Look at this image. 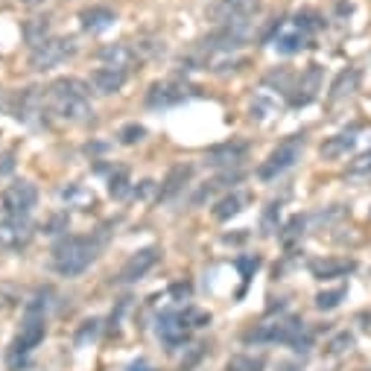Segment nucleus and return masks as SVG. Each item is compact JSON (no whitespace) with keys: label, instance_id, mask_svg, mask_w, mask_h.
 Masks as SVG:
<instances>
[{"label":"nucleus","instance_id":"5","mask_svg":"<svg viewBox=\"0 0 371 371\" xmlns=\"http://www.w3.org/2000/svg\"><path fill=\"white\" fill-rule=\"evenodd\" d=\"M193 96H199V88H193L182 80H167V82H155L146 91V106L149 108H170V106H182Z\"/></svg>","mask_w":371,"mask_h":371},{"label":"nucleus","instance_id":"39","mask_svg":"<svg viewBox=\"0 0 371 371\" xmlns=\"http://www.w3.org/2000/svg\"><path fill=\"white\" fill-rule=\"evenodd\" d=\"M371 170V149L368 152H363L357 161H351V167H348V172L351 175H360V172H368Z\"/></svg>","mask_w":371,"mask_h":371},{"label":"nucleus","instance_id":"34","mask_svg":"<svg viewBox=\"0 0 371 371\" xmlns=\"http://www.w3.org/2000/svg\"><path fill=\"white\" fill-rule=\"evenodd\" d=\"M144 134H146V129L141 126V123H129V126H123L120 129V144H138V141H144Z\"/></svg>","mask_w":371,"mask_h":371},{"label":"nucleus","instance_id":"31","mask_svg":"<svg viewBox=\"0 0 371 371\" xmlns=\"http://www.w3.org/2000/svg\"><path fill=\"white\" fill-rule=\"evenodd\" d=\"M322 27H325V21L316 12H298L296 15V30H301V32H316Z\"/></svg>","mask_w":371,"mask_h":371},{"label":"nucleus","instance_id":"22","mask_svg":"<svg viewBox=\"0 0 371 371\" xmlns=\"http://www.w3.org/2000/svg\"><path fill=\"white\" fill-rule=\"evenodd\" d=\"M190 175H193V167H190V164H179V167H172V170L167 172L164 184H161V199L167 202V199H172V196H175V193H182V187L190 182Z\"/></svg>","mask_w":371,"mask_h":371},{"label":"nucleus","instance_id":"28","mask_svg":"<svg viewBox=\"0 0 371 371\" xmlns=\"http://www.w3.org/2000/svg\"><path fill=\"white\" fill-rule=\"evenodd\" d=\"M345 296H348L345 287L325 289V292H319V296H316V307H319V310H337V307L345 301Z\"/></svg>","mask_w":371,"mask_h":371},{"label":"nucleus","instance_id":"14","mask_svg":"<svg viewBox=\"0 0 371 371\" xmlns=\"http://www.w3.org/2000/svg\"><path fill=\"white\" fill-rule=\"evenodd\" d=\"M310 275L319 278V281H334V278H345L357 269V260L351 258H319V260H310Z\"/></svg>","mask_w":371,"mask_h":371},{"label":"nucleus","instance_id":"11","mask_svg":"<svg viewBox=\"0 0 371 371\" xmlns=\"http://www.w3.org/2000/svg\"><path fill=\"white\" fill-rule=\"evenodd\" d=\"M319 88H322V65H310L301 76H298V85L292 88L296 94H289V106L292 108H301V106H310L319 96Z\"/></svg>","mask_w":371,"mask_h":371},{"label":"nucleus","instance_id":"16","mask_svg":"<svg viewBox=\"0 0 371 371\" xmlns=\"http://www.w3.org/2000/svg\"><path fill=\"white\" fill-rule=\"evenodd\" d=\"M249 152V144L246 141H225V144H217L205 152V161L210 167H231V164H240Z\"/></svg>","mask_w":371,"mask_h":371},{"label":"nucleus","instance_id":"10","mask_svg":"<svg viewBox=\"0 0 371 371\" xmlns=\"http://www.w3.org/2000/svg\"><path fill=\"white\" fill-rule=\"evenodd\" d=\"M32 240V225L27 222V217H6L0 220V249L18 251Z\"/></svg>","mask_w":371,"mask_h":371},{"label":"nucleus","instance_id":"24","mask_svg":"<svg viewBox=\"0 0 371 371\" xmlns=\"http://www.w3.org/2000/svg\"><path fill=\"white\" fill-rule=\"evenodd\" d=\"M354 146H357L354 132H342V134H334V138H327L322 144V155L325 158H342V155H348Z\"/></svg>","mask_w":371,"mask_h":371},{"label":"nucleus","instance_id":"3","mask_svg":"<svg viewBox=\"0 0 371 371\" xmlns=\"http://www.w3.org/2000/svg\"><path fill=\"white\" fill-rule=\"evenodd\" d=\"M249 342H272V345H289L292 351H310L313 345V337L301 319H278V322H269L260 325L258 330H251L246 337Z\"/></svg>","mask_w":371,"mask_h":371},{"label":"nucleus","instance_id":"8","mask_svg":"<svg viewBox=\"0 0 371 371\" xmlns=\"http://www.w3.org/2000/svg\"><path fill=\"white\" fill-rule=\"evenodd\" d=\"M0 202H4L6 217H30V210L38 202V190H35L32 182H15L4 190Z\"/></svg>","mask_w":371,"mask_h":371},{"label":"nucleus","instance_id":"13","mask_svg":"<svg viewBox=\"0 0 371 371\" xmlns=\"http://www.w3.org/2000/svg\"><path fill=\"white\" fill-rule=\"evenodd\" d=\"M155 263H158V249H155V246H146V249H141V251H134V255H132V258L123 263V269H120V281H123V284L141 281Z\"/></svg>","mask_w":371,"mask_h":371},{"label":"nucleus","instance_id":"4","mask_svg":"<svg viewBox=\"0 0 371 371\" xmlns=\"http://www.w3.org/2000/svg\"><path fill=\"white\" fill-rule=\"evenodd\" d=\"M301 152H304V134H289L284 144H278L275 149L269 152V158L258 167V175L263 182L278 179L281 172H287L289 167H296V161L301 158Z\"/></svg>","mask_w":371,"mask_h":371},{"label":"nucleus","instance_id":"17","mask_svg":"<svg viewBox=\"0 0 371 371\" xmlns=\"http://www.w3.org/2000/svg\"><path fill=\"white\" fill-rule=\"evenodd\" d=\"M44 111V94H42V88H35V85H30V88H24L21 94L15 96V117L18 120H24V123H35V117Z\"/></svg>","mask_w":371,"mask_h":371},{"label":"nucleus","instance_id":"37","mask_svg":"<svg viewBox=\"0 0 371 371\" xmlns=\"http://www.w3.org/2000/svg\"><path fill=\"white\" fill-rule=\"evenodd\" d=\"M237 269H240V275H243V281L249 284L251 281V275L260 269V258H237Z\"/></svg>","mask_w":371,"mask_h":371},{"label":"nucleus","instance_id":"38","mask_svg":"<svg viewBox=\"0 0 371 371\" xmlns=\"http://www.w3.org/2000/svg\"><path fill=\"white\" fill-rule=\"evenodd\" d=\"M278 213H281V208H278L275 202H272V205L266 208V213H263V234H272V231H278V225H275Z\"/></svg>","mask_w":371,"mask_h":371},{"label":"nucleus","instance_id":"35","mask_svg":"<svg viewBox=\"0 0 371 371\" xmlns=\"http://www.w3.org/2000/svg\"><path fill=\"white\" fill-rule=\"evenodd\" d=\"M272 114H275V103H272L269 96H258V100L251 103V117H258V120H266Z\"/></svg>","mask_w":371,"mask_h":371},{"label":"nucleus","instance_id":"30","mask_svg":"<svg viewBox=\"0 0 371 371\" xmlns=\"http://www.w3.org/2000/svg\"><path fill=\"white\" fill-rule=\"evenodd\" d=\"M108 193H111L114 199H123L126 193H129V172L126 170H117L108 179Z\"/></svg>","mask_w":371,"mask_h":371},{"label":"nucleus","instance_id":"19","mask_svg":"<svg viewBox=\"0 0 371 371\" xmlns=\"http://www.w3.org/2000/svg\"><path fill=\"white\" fill-rule=\"evenodd\" d=\"M80 21H82V30H88V32H103V30L114 27L117 15L108 6H91V9H82Z\"/></svg>","mask_w":371,"mask_h":371},{"label":"nucleus","instance_id":"2","mask_svg":"<svg viewBox=\"0 0 371 371\" xmlns=\"http://www.w3.org/2000/svg\"><path fill=\"white\" fill-rule=\"evenodd\" d=\"M96 258V243L91 237H65L53 251V269L62 278H80Z\"/></svg>","mask_w":371,"mask_h":371},{"label":"nucleus","instance_id":"18","mask_svg":"<svg viewBox=\"0 0 371 371\" xmlns=\"http://www.w3.org/2000/svg\"><path fill=\"white\" fill-rule=\"evenodd\" d=\"M129 80V70H120V68H96L91 73V85L100 91V94H117Z\"/></svg>","mask_w":371,"mask_h":371},{"label":"nucleus","instance_id":"41","mask_svg":"<svg viewBox=\"0 0 371 371\" xmlns=\"http://www.w3.org/2000/svg\"><path fill=\"white\" fill-rule=\"evenodd\" d=\"M152 190H155V182H141V187L134 190V193H138L141 199H149V193H152Z\"/></svg>","mask_w":371,"mask_h":371},{"label":"nucleus","instance_id":"40","mask_svg":"<svg viewBox=\"0 0 371 371\" xmlns=\"http://www.w3.org/2000/svg\"><path fill=\"white\" fill-rule=\"evenodd\" d=\"M62 225H68V217H56V220H50L47 222V234H58V228H62Z\"/></svg>","mask_w":371,"mask_h":371},{"label":"nucleus","instance_id":"1","mask_svg":"<svg viewBox=\"0 0 371 371\" xmlns=\"http://www.w3.org/2000/svg\"><path fill=\"white\" fill-rule=\"evenodd\" d=\"M50 103H53L56 114L70 123H85L94 114L88 85L82 80H73V76H62V80H56L50 85Z\"/></svg>","mask_w":371,"mask_h":371},{"label":"nucleus","instance_id":"29","mask_svg":"<svg viewBox=\"0 0 371 371\" xmlns=\"http://www.w3.org/2000/svg\"><path fill=\"white\" fill-rule=\"evenodd\" d=\"M100 330H103V322H100V319H88V322H82V327L76 330V348L91 345L96 337H100Z\"/></svg>","mask_w":371,"mask_h":371},{"label":"nucleus","instance_id":"32","mask_svg":"<svg viewBox=\"0 0 371 371\" xmlns=\"http://www.w3.org/2000/svg\"><path fill=\"white\" fill-rule=\"evenodd\" d=\"M260 368H263L260 357H234V360H228L225 371H260Z\"/></svg>","mask_w":371,"mask_h":371},{"label":"nucleus","instance_id":"7","mask_svg":"<svg viewBox=\"0 0 371 371\" xmlns=\"http://www.w3.org/2000/svg\"><path fill=\"white\" fill-rule=\"evenodd\" d=\"M260 12V0H217L210 9V21L217 24H249V18Z\"/></svg>","mask_w":371,"mask_h":371},{"label":"nucleus","instance_id":"20","mask_svg":"<svg viewBox=\"0 0 371 371\" xmlns=\"http://www.w3.org/2000/svg\"><path fill=\"white\" fill-rule=\"evenodd\" d=\"M100 58H103L108 68L129 70L134 65V58H138V53H134V47H129V44H106L100 50Z\"/></svg>","mask_w":371,"mask_h":371},{"label":"nucleus","instance_id":"42","mask_svg":"<svg viewBox=\"0 0 371 371\" xmlns=\"http://www.w3.org/2000/svg\"><path fill=\"white\" fill-rule=\"evenodd\" d=\"M278 368H281V371H301L298 365H289V363H284V365H278Z\"/></svg>","mask_w":371,"mask_h":371},{"label":"nucleus","instance_id":"26","mask_svg":"<svg viewBox=\"0 0 371 371\" xmlns=\"http://www.w3.org/2000/svg\"><path fill=\"white\" fill-rule=\"evenodd\" d=\"M50 32V24H47V18H32V21L24 24V38H27V44L38 47V44H44L47 42V35Z\"/></svg>","mask_w":371,"mask_h":371},{"label":"nucleus","instance_id":"25","mask_svg":"<svg viewBox=\"0 0 371 371\" xmlns=\"http://www.w3.org/2000/svg\"><path fill=\"white\" fill-rule=\"evenodd\" d=\"M275 47H278V53H284V56L301 53V50L307 47V32H301V30H292V32H281V35L275 38Z\"/></svg>","mask_w":371,"mask_h":371},{"label":"nucleus","instance_id":"33","mask_svg":"<svg viewBox=\"0 0 371 371\" xmlns=\"http://www.w3.org/2000/svg\"><path fill=\"white\" fill-rule=\"evenodd\" d=\"M351 348H354V337H351L348 330H342V334H337L334 339L327 342V351H330V354H345V351H351Z\"/></svg>","mask_w":371,"mask_h":371},{"label":"nucleus","instance_id":"21","mask_svg":"<svg viewBox=\"0 0 371 371\" xmlns=\"http://www.w3.org/2000/svg\"><path fill=\"white\" fill-rule=\"evenodd\" d=\"M357 88H360V70H357V68L342 70L337 80H334V85H330V103L345 100V96H351Z\"/></svg>","mask_w":371,"mask_h":371},{"label":"nucleus","instance_id":"6","mask_svg":"<svg viewBox=\"0 0 371 371\" xmlns=\"http://www.w3.org/2000/svg\"><path fill=\"white\" fill-rule=\"evenodd\" d=\"M76 53V42L73 38H47L44 44L32 47V56H30V65L35 70H50L56 65L68 62V58Z\"/></svg>","mask_w":371,"mask_h":371},{"label":"nucleus","instance_id":"15","mask_svg":"<svg viewBox=\"0 0 371 371\" xmlns=\"http://www.w3.org/2000/svg\"><path fill=\"white\" fill-rule=\"evenodd\" d=\"M158 337H161L170 348L184 345L187 337H190L187 316H184V313H164V316L158 319Z\"/></svg>","mask_w":371,"mask_h":371},{"label":"nucleus","instance_id":"36","mask_svg":"<svg viewBox=\"0 0 371 371\" xmlns=\"http://www.w3.org/2000/svg\"><path fill=\"white\" fill-rule=\"evenodd\" d=\"M292 73L287 70V68H281V70H272L269 76H266V85H281L284 88V94H289L292 91Z\"/></svg>","mask_w":371,"mask_h":371},{"label":"nucleus","instance_id":"23","mask_svg":"<svg viewBox=\"0 0 371 371\" xmlns=\"http://www.w3.org/2000/svg\"><path fill=\"white\" fill-rule=\"evenodd\" d=\"M249 205V196L246 193H228V196H222L217 205H213V217L217 220H231V217H237V213Z\"/></svg>","mask_w":371,"mask_h":371},{"label":"nucleus","instance_id":"27","mask_svg":"<svg viewBox=\"0 0 371 371\" xmlns=\"http://www.w3.org/2000/svg\"><path fill=\"white\" fill-rule=\"evenodd\" d=\"M304 225H307V220L301 217V213H298V217H292V220L284 225V231H281V243H284L287 249H292V246H296V243L301 240Z\"/></svg>","mask_w":371,"mask_h":371},{"label":"nucleus","instance_id":"12","mask_svg":"<svg viewBox=\"0 0 371 371\" xmlns=\"http://www.w3.org/2000/svg\"><path fill=\"white\" fill-rule=\"evenodd\" d=\"M249 42V24H225V27H220L217 32H213L210 38H205V47L208 50H237V47H243Z\"/></svg>","mask_w":371,"mask_h":371},{"label":"nucleus","instance_id":"43","mask_svg":"<svg viewBox=\"0 0 371 371\" xmlns=\"http://www.w3.org/2000/svg\"><path fill=\"white\" fill-rule=\"evenodd\" d=\"M24 6H38V4H44V0H21Z\"/></svg>","mask_w":371,"mask_h":371},{"label":"nucleus","instance_id":"9","mask_svg":"<svg viewBox=\"0 0 371 371\" xmlns=\"http://www.w3.org/2000/svg\"><path fill=\"white\" fill-rule=\"evenodd\" d=\"M44 339V316H42V304H32L27 310V319L21 325V334L15 339V354H30V351Z\"/></svg>","mask_w":371,"mask_h":371}]
</instances>
